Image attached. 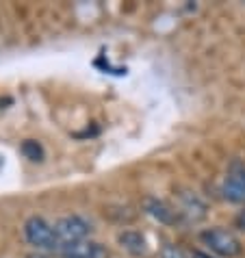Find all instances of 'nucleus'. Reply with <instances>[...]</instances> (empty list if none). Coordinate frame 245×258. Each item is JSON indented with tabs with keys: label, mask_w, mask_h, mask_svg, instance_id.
I'll use <instances>...</instances> for the list:
<instances>
[{
	"label": "nucleus",
	"mask_w": 245,
	"mask_h": 258,
	"mask_svg": "<svg viewBox=\"0 0 245 258\" xmlns=\"http://www.w3.org/2000/svg\"><path fill=\"white\" fill-rule=\"evenodd\" d=\"M24 239L31 243V245L37 249H44V252H59L61 249V243L56 239V232H54V226L48 224L44 217L39 215H33L24 221Z\"/></svg>",
	"instance_id": "nucleus-1"
},
{
	"label": "nucleus",
	"mask_w": 245,
	"mask_h": 258,
	"mask_svg": "<svg viewBox=\"0 0 245 258\" xmlns=\"http://www.w3.org/2000/svg\"><path fill=\"white\" fill-rule=\"evenodd\" d=\"M200 239L211 252L219 254L223 258H236L243 252L241 241L230 230H223V228H208V230L200 234Z\"/></svg>",
	"instance_id": "nucleus-2"
},
{
	"label": "nucleus",
	"mask_w": 245,
	"mask_h": 258,
	"mask_svg": "<svg viewBox=\"0 0 245 258\" xmlns=\"http://www.w3.org/2000/svg\"><path fill=\"white\" fill-rule=\"evenodd\" d=\"M52 226H54V232H56V239H59L61 247L85 241L91 232V224L85 217H81V215H63Z\"/></svg>",
	"instance_id": "nucleus-3"
},
{
	"label": "nucleus",
	"mask_w": 245,
	"mask_h": 258,
	"mask_svg": "<svg viewBox=\"0 0 245 258\" xmlns=\"http://www.w3.org/2000/svg\"><path fill=\"white\" fill-rule=\"evenodd\" d=\"M221 196L228 202L245 204V163L243 161H232V165H230L228 176L221 182Z\"/></svg>",
	"instance_id": "nucleus-4"
},
{
	"label": "nucleus",
	"mask_w": 245,
	"mask_h": 258,
	"mask_svg": "<svg viewBox=\"0 0 245 258\" xmlns=\"http://www.w3.org/2000/svg\"><path fill=\"white\" fill-rule=\"evenodd\" d=\"M206 204H204V200H202L198 193H193V191H180L178 193V215L180 217H185L187 221H202L206 217Z\"/></svg>",
	"instance_id": "nucleus-5"
},
{
	"label": "nucleus",
	"mask_w": 245,
	"mask_h": 258,
	"mask_svg": "<svg viewBox=\"0 0 245 258\" xmlns=\"http://www.w3.org/2000/svg\"><path fill=\"white\" fill-rule=\"evenodd\" d=\"M59 256L61 258H109V252L100 243L85 239V241L72 243V245H63L59 249Z\"/></svg>",
	"instance_id": "nucleus-6"
},
{
	"label": "nucleus",
	"mask_w": 245,
	"mask_h": 258,
	"mask_svg": "<svg viewBox=\"0 0 245 258\" xmlns=\"http://www.w3.org/2000/svg\"><path fill=\"white\" fill-rule=\"evenodd\" d=\"M143 211H146L152 219H156L158 224H165V226H174L180 221L178 211H174L167 202H163V200H158V198H152V196L143 200Z\"/></svg>",
	"instance_id": "nucleus-7"
},
{
	"label": "nucleus",
	"mask_w": 245,
	"mask_h": 258,
	"mask_svg": "<svg viewBox=\"0 0 245 258\" xmlns=\"http://www.w3.org/2000/svg\"><path fill=\"white\" fill-rule=\"evenodd\" d=\"M117 243L121 245V249H126L128 254L133 256H141L148 252V243H146V236L137 230H124L117 234Z\"/></svg>",
	"instance_id": "nucleus-8"
},
{
	"label": "nucleus",
	"mask_w": 245,
	"mask_h": 258,
	"mask_svg": "<svg viewBox=\"0 0 245 258\" xmlns=\"http://www.w3.org/2000/svg\"><path fill=\"white\" fill-rule=\"evenodd\" d=\"M22 154L26 156L28 161H35V163L44 161V148H41L37 141H33V139H26L22 143Z\"/></svg>",
	"instance_id": "nucleus-9"
},
{
	"label": "nucleus",
	"mask_w": 245,
	"mask_h": 258,
	"mask_svg": "<svg viewBox=\"0 0 245 258\" xmlns=\"http://www.w3.org/2000/svg\"><path fill=\"white\" fill-rule=\"evenodd\" d=\"M161 256L163 258H185V252L180 247H176V245H171V243H167L163 249H161Z\"/></svg>",
	"instance_id": "nucleus-10"
},
{
	"label": "nucleus",
	"mask_w": 245,
	"mask_h": 258,
	"mask_svg": "<svg viewBox=\"0 0 245 258\" xmlns=\"http://www.w3.org/2000/svg\"><path fill=\"white\" fill-rule=\"evenodd\" d=\"M234 224H236V228H239V230H243V232H245V209H243L239 215H236Z\"/></svg>",
	"instance_id": "nucleus-11"
},
{
	"label": "nucleus",
	"mask_w": 245,
	"mask_h": 258,
	"mask_svg": "<svg viewBox=\"0 0 245 258\" xmlns=\"http://www.w3.org/2000/svg\"><path fill=\"white\" fill-rule=\"evenodd\" d=\"M26 258H48V256H44L41 252H33V254H28Z\"/></svg>",
	"instance_id": "nucleus-12"
},
{
	"label": "nucleus",
	"mask_w": 245,
	"mask_h": 258,
	"mask_svg": "<svg viewBox=\"0 0 245 258\" xmlns=\"http://www.w3.org/2000/svg\"><path fill=\"white\" fill-rule=\"evenodd\" d=\"M196 258H208V256H204V254H200V252H196Z\"/></svg>",
	"instance_id": "nucleus-13"
}]
</instances>
